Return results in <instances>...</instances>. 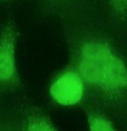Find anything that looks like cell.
I'll return each instance as SVG.
<instances>
[{
  "mask_svg": "<svg viewBox=\"0 0 127 131\" xmlns=\"http://www.w3.org/2000/svg\"><path fill=\"white\" fill-rule=\"evenodd\" d=\"M19 38V26L14 19L0 26V89L16 88L21 84L17 62Z\"/></svg>",
  "mask_w": 127,
  "mask_h": 131,
  "instance_id": "6da1fadb",
  "label": "cell"
},
{
  "mask_svg": "<svg viewBox=\"0 0 127 131\" xmlns=\"http://www.w3.org/2000/svg\"><path fill=\"white\" fill-rule=\"evenodd\" d=\"M84 92L83 80L77 72L67 70L59 74L52 83L49 93L58 103L64 106L79 103Z\"/></svg>",
  "mask_w": 127,
  "mask_h": 131,
  "instance_id": "7a4b0ae2",
  "label": "cell"
},
{
  "mask_svg": "<svg viewBox=\"0 0 127 131\" xmlns=\"http://www.w3.org/2000/svg\"><path fill=\"white\" fill-rule=\"evenodd\" d=\"M102 83L110 88L127 86V70L123 62L112 56L102 65Z\"/></svg>",
  "mask_w": 127,
  "mask_h": 131,
  "instance_id": "3957f363",
  "label": "cell"
},
{
  "mask_svg": "<svg viewBox=\"0 0 127 131\" xmlns=\"http://www.w3.org/2000/svg\"><path fill=\"white\" fill-rule=\"evenodd\" d=\"M79 56V60H87L102 65L112 55L107 46L98 42H87L83 44Z\"/></svg>",
  "mask_w": 127,
  "mask_h": 131,
  "instance_id": "277c9868",
  "label": "cell"
},
{
  "mask_svg": "<svg viewBox=\"0 0 127 131\" xmlns=\"http://www.w3.org/2000/svg\"><path fill=\"white\" fill-rule=\"evenodd\" d=\"M78 73L83 79L92 84L102 83V65L87 60H79L77 64Z\"/></svg>",
  "mask_w": 127,
  "mask_h": 131,
  "instance_id": "5b68a950",
  "label": "cell"
},
{
  "mask_svg": "<svg viewBox=\"0 0 127 131\" xmlns=\"http://www.w3.org/2000/svg\"><path fill=\"white\" fill-rule=\"evenodd\" d=\"M68 0H39L38 14L42 19L60 14Z\"/></svg>",
  "mask_w": 127,
  "mask_h": 131,
  "instance_id": "8992f818",
  "label": "cell"
},
{
  "mask_svg": "<svg viewBox=\"0 0 127 131\" xmlns=\"http://www.w3.org/2000/svg\"><path fill=\"white\" fill-rule=\"evenodd\" d=\"M90 131H116L113 125L108 119L93 116L89 119Z\"/></svg>",
  "mask_w": 127,
  "mask_h": 131,
  "instance_id": "52a82bcc",
  "label": "cell"
},
{
  "mask_svg": "<svg viewBox=\"0 0 127 131\" xmlns=\"http://www.w3.org/2000/svg\"><path fill=\"white\" fill-rule=\"evenodd\" d=\"M27 131H55V129L46 121L36 119L32 122L27 129Z\"/></svg>",
  "mask_w": 127,
  "mask_h": 131,
  "instance_id": "ba28073f",
  "label": "cell"
},
{
  "mask_svg": "<svg viewBox=\"0 0 127 131\" xmlns=\"http://www.w3.org/2000/svg\"><path fill=\"white\" fill-rule=\"evenodd\" d=\"M8 1H11V0H0V3H5V2H8Z\"/></svg>",
  "mask_w": 127,
  "mask_h": 131,
  "instance_id": "9c48e42d",
  "label": "cell"
},
{
  "mask_svg": "<svg viewBox=\"0 0 127 131\" xmlns=\"http://www.w3.org/2000/svg\"><path fill=\"white\" fill-rule=\"evenodd\" d=\"M116 1H125V0H116Z\"/></svg>",
  "mask_w": 127,
  "mask_h": 131,
  "instance_id": "30bf717a",
  "label": "cell"
}]
</instances>
